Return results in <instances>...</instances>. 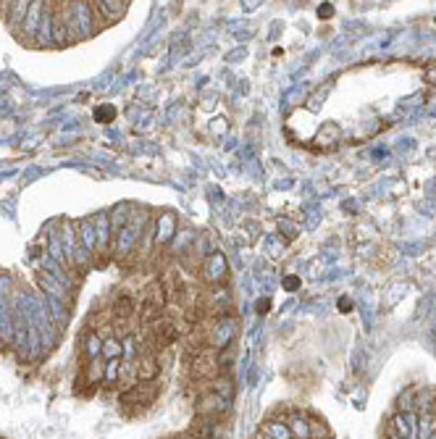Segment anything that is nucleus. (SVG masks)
I'll list each match as a JSON object with an SVG mask.
<instances>
[{
  "label": "nucleus",
  "mask_w": 436,
  "mask_h": 439,
  "mask_svg": "<svg viewBox=\"0 0 436 439\" xmlns=\"http://www.w3.org/2000/svg\"><path fill=\"white\" fill-rule=\"evenodd\" d=\"M161 392V384L158 381H139L132 389L121 392V408L126 416H135L139 410H148L155 403V397Z\"/></svg>",
  "instance_id": "1"
},
{
  "label": "nucleus",
  "mask_w": 436,
  "mask_h": 439,
  "mask_svg": "<svg viewBox=\"0 0 436 439\" xmlns=\"http://www.w3.org/2000/svg\"><path fill=\"white\" fill-rule=\"evenodd\" d=\"M200 281L205 284V290H213V287H226V279H229V266H226L224 253H211L205 258V264L200 268Z\"/></svg>",
  "instance_id": "2"
},
{
  "label": "nucleus",
  "mask_w": 436,
  "mask_h": 439,
  "mask_svg": "<svg viewBox=\"0 0 436 439\" xmlns=\"http://www.w3.org/2000/svg\"><path fill=\"white\" fill-rule=\"evenodd\" d=\"M190 379L192 381H213L221 374V363H218V350L205 347V350L197 355L195 361L190 363Z\"/></svg>",
  "instance_id": "3"
},
{
  "label": "nucleus",
  "mask_w": 436,
  "mask_h": 439,
  "mask_svg": "<svg viewBox=\"0 0 436 439\" xmlns=\"http://www.w3.org/2000/svg\"><path fill=\"white\" fill-rule=\"evenodd\" d=\"M195 410L197 416H203V418H226L231 413V403L224 400L221 395H216L213 389H205L197 397Z\"/></svg>",
  "instance_id": "4"
},
{
  "label": "nucleus",
  "mask_w": 436,
  "mask_h": 439,
  "mask_svg": "<svg viewBox=\"0 0 436 439\" xmlns=\"http://www.w3.org/2000/svg\"><path fill=\"white\" fill-rule=\"evenodd\" d=\"M43 11H45V3H30V14L24 19L21 30L16 32L19 43L34 45V47H37V30H40V21H43Z\"/></svg>",
  "instance_id": "5"
},
{
  "label": "nucleus",
  "mask_w": 436,
  "mask_h": 439,
  "mask_svg": "<svg viewBox=\"0 0 436 439\" xmlns=\"http://www.w3.org/2000/svg\"><path fill=\"white\" fill-rule=\"evenodd\" d=\"M92 11L97 16V21L108 27V24H113V21H121L126 11H129V3L126 0H97V3H92Z\"/></svg>",
  "instance_id": "6"
},
{
  "label": "nucleus",
  "mask_w": 436,
  "mask_h": 439,
  "mask_svg": "<svg viewBox=\"0 0 436 439\" xmlns=\"http://www.w3.org/2000/svg\"><path fill=\"white\" fill-rule=\"evenodd\" d=\"M137 308H139V303H137L132 295H119V297H116V300L111 303L113 323H129V321H135Z\"/></svg>",
  "instance_id": "7"
},
{
  "label": "nucleus",
  "mask_w": 436,
  "mask_h": 439,
  "mask_svg": "<svg viewBox=\"0 0 436 439\" xmlns=\"http://www.w3.org/2000/svg\"><path fill=\"white\" fill-rule=\"evenodd\" d=\"M161 368L163 366L158 363V355L139 352V358H137V381H158Z\"/></svg>",
  "instance_id": "8"
},
{
  "label": "nucleus",
  "mask_w": 436,
  "mask_h": 439,
  "mask_svg": "<svg viewBox=\"0 0 436 439\" xmlns=\"http://www.w3.org/2000/svg\"><path fill=\"white\" fill-rule=\"evenodd\" d=\"M391 426H394V434L402 439H418V418H415V413L413 410H407V413H397L394 418H391Z\"/></svg>",
  "instance_id": "9"
},
{
  "label": "nucleus",
  "mask_w": 436,
  "mask_h": 439,
  "mask_svg": "<svg viewBox=\"0 0 436 439\" xmlns=\"http://www.w3.org/2000/svg\"><path fill=\"white\" fill-rule=\"evenodd\" d=\"M139 303H148V306H155V308H161V310H165V306H168V295H165L161 279H150V281L142 287Z\"/></svg>",
  "instance_id": "10"
},
{
  "label": "nucleus",
  "mask_w": 436,
  "mask_h": 439,
  "mask_svg": "<svg viewBox=\"0 0 436 439\" xmlns=\"http://www.w3.org/2000/svg\"><path fill=\"white\" fill-rule=\"evenodd\" d=\"M76 237H79V245L87 250L90 255H95V250H97L95 221H92V219H79V221H76Z\"/></svg>",
  "instance_id": "11"
},
{
  "label": "nucleus",
  "mask_w": 436,
  "mask_h": 439,
  "mask_svg": "<svg viewBox=\"0 0 436 439\" xmlns=\"http://www.w3.org/2000/svg\"><path fill=\"white\" fill-rule=\"evenodd\" d=\"M27 14H30V3H27V0L11 3V11H8V19H5V24H8V30L14 32V34L21 30V24H24Z\"/></svg>",
  "instance_id": "12"
},
{
  "label": "nucleus",
  "mask_w": 436,
  "mask_h": 439,
  "mask_svg": "<svg viewBox=\"0 0 436 439\" xmlns=\"http://www.w3.org/2000/svg\"><path fill=\"white\" fill-rule=\"evenodd\" d=\"M56 45V37H53V19H50V11H43V21H40V30H37V47H53Z\"/></svg>",
  "instance_id": "13"
},
{
  "label": "nucleus",
  "mask_w": 436,
  "mask_h": 439,
  "mask_svg": "<svg viewBox=\"0 0 436 439\" xmlns=\"http://www.w3.org/2000/svg\"><path fill=\"white\" fill-rule=\"evenodd\" d=\"M211 389L216 395L224 397V400H229V403L234 400V392H237V389H234V379H231L229 374H218V376L211 381Z\"/></svg>",
  "instance_id": "14"
},
{
  "label": "nucleus",
  "mask_w": 436,
  "mask_h": 439,
  "mask_svg": "<svg viewBox=\"0 0 436 439\" xmlns=\"http://www.w3.org/2000/svg\"><path fill=\"white\" fill-rule=\"evenodd\" d=\"M263 431H266L271 439H295L292 437V431H289V424H286L284 418H271V421H266Z\"/></svg>",
  "instance_id": "15"
},
{
  "label": "nucleus",
  "mask_w": 436,
  "mask_h": 439,
  "mask_svg": "<svg viewBox=\"0 0 436 439\" xmlns=\"http://www.w3.org/2000/svg\"><path fill=\"white\" fill-rule=\"evenodd\" d=\"M158 224V229H161V235H158V248H163L165 242L171 239V232L176 229V221H174V216L171 213H165L161 221H155Z\"/></svg>",
  "instance_id": "16"
},
{
  "label": "nucleus",
  "mask_w": 436,
  "mask_h": 439,
  "mask_svg": "<svg viewBox=\"0 0 436 439\" xmlns=\"http://www.w3.org/2000/svg\"><path fill=\"white\" fill-rule=\"evenodd\" d=\"M289 431H292V437L297 439H310V426H308V418H302V416H292L289 421Z\"/></svg>",
  "instance_id": "17"
},
{
  "label": "nucleus",
  "mask_w": 436,
  "mask_h": 439,
  "mask_svg": "<svg viewBox=\"0 0 436 439\" xmlns=\"http://www.w3.org/2000/svg\"><path fill=\"white\" fill-rule=\"evenodd\" d=\"M103 355H106V361H119L124 355V342L116 337L103 339Z\"/></svg>",
  "instance_id": "18"
},
{
  "label": "nucleus",
  "mask_w": 436,
  "mask_h": 439,
  "mask_svg": "<svg viewBox=\"0 0 436 439\" xmlns=\"http://www.w3.org/2000/svg\"><path fill=\"white\" fill-rule=\"evenodd\" d=\"M436 431V418L431 413H423L418 418V439H431V434Z\"/></svg>",
  "instance_id": "19"
},
{
  "label": "nucleus",
  "mask_w": 436,
  "mask_h": 439,
  "mask_svg": "<svg viewBox=\"0 0 436 439\" xmlns=\"http://www.w3.org/2000/svg\"><path fill=\"white\" fill-rule=\"evenodd\" d=\"M308 426H310V439H329L331 437L329 426L316 421V418H313V421H308Z\"/></svg>",
  "instance_id": "20"
},
{
  "label": "nucleus",
  "mask_w": 436,
  "mask_h": 439,
  "mask_svg": "<svg viewBox=\"0 0 436 439\" xmlns=\"http://www.w3.org/2000/svg\"><path fill=\"white\" fill-rule=\"evenodd\" d=\"M119 368H121V361H108L106 363V381L108 384H116V381H119Z\"/></svg>",
  "instance_id": "21"
},
{
  "label": "nucleus",
  "mask_w": 436,
  "mask_h": 439,
  "mask_svg": "<svg viewBox=\"0 0 436 439\" xmlns=\"http://www.w3.org/2000/svg\"><path fill=\"white\" fill-rule=\"evenodd\" d=\"M8 11H11V3L0 0V21H5V19H8Z\"/></svg>",
  "instance_id": "22"
},
{
  "label": "nucleus",
  "mask_w": 436,
  "mask_h": 439,
  "mask_svg": "<svg viewBox=\"0 0 436 439\" xmlns=\"http://www.w3.org/2000/svg\"><path fill=\"white\" fill-rule=\"evenodd\" d=\"M255 439H271V437H268L266 431H260V434H255Z\"/></svg>",
  "instance_id": "23"
},
{
  "label": "nucleus",
  "mask_w": 436,
  "mask_h": 439,
  "mask_svg": "<svg viewBox=\"0 0 436 439\" xmlns=\"http://www.w3.org/2000/svg\"><path fill=\"white\" fill-rule=\"evenodd\" d=\"M431 439H436V431H434V434H431Z\"/></svg>",
  "instance_id": "24"
}]
</instances>
